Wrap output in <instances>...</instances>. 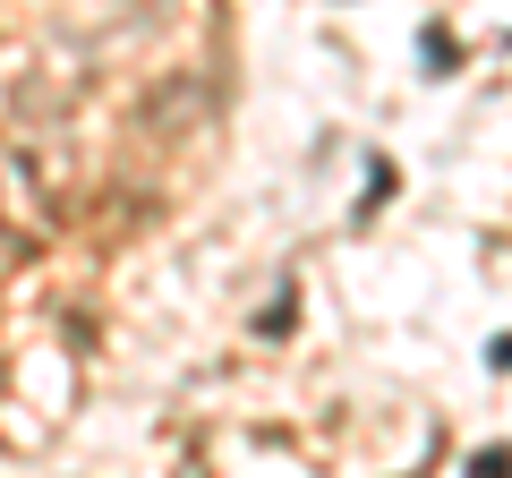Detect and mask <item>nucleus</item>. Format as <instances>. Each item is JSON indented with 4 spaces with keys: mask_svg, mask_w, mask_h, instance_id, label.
Returning <instances> with one entry per match:
<instances>
[{
    "mask_svg": "<svg viewBox=\"0 0 512 478\" xmlns=\"http://www.w3.org/2000/svg\"><path fill=\"white\" fill-rule=\"evenodd\" d=\"M0 214L26 239H43V188H26V163H0Z\"/></svg>",
    "mask_w": 512,
    "mask_h": 478,
    "instance_id": "1",
    "label": "nucleus"
}]
</instances>
